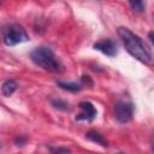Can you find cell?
Wrapping results in <instances>:
<instances>
[{
  "label": "cell",
  "mask_w": 154,
  "mask_h": 154,
  "mask_svg": "<svg viewBox=\"0 0 154 154\" xmlns=\"http://www.w3.org/2000/svg\"><path fill=\"white\" fill-rule=\"evenodd\" d=\"M51 150L54 153H70L71 152L69 148H51Z\"/></svg>",
  "instance_id": "obj_12"
},
{
  "label": "cell",
  "mask_w": 154,
  "mask_h": 154,
  "mask_svg": "<svg viewBox=\"0 0 154 154\" xmlns=\"http://www.w3.org/2000/svg\"><path fill=\"white\" fill-rule=\"evenodd\" d=\"M51 103H52V106H54L55 108L61 109V111H67V109H70V105H69L66 101L61 100V99L51 97Z\"/></svg>",
  "instance_id": "obj_11"
},
{
  "label": "cell",
  "mask_w": 154,
  "mask_h": 154,
  "mask_svg": "<svg viewBox=\"0 0 154 154\" xmlns=\"http://www.w3.org/2000/svg\"><path fill=\"white\" fill-rule=\"evenodd\" d=\"M148 37H149L150 42L153 43V46H154V31H150V32L148 34Z\"/></svg>",
  "instance_id": "obj_14"
},
{
  "label": "cell",
  "mask_w": 154,
  "mask_h": 154,
  "mask_svg": "<svg viewBox=\"0 0 154 154\" xmlns=\"http://www.w3.org/2000/svg\"><path fill=\"white\" fill-rule=\"evenodd\" d=\"M94 49L100 51L107 57H114L117 54V45L113 40H109V38H105L94 43Z\"/></svg>",
  "instance_id": "obj_6"
},
{
  "label": "cell",
  "mask_w": 154,
  "mask_h": 154,
  "mask_svg": "<svg viewBox=\"0 0 154 154\" xmlns=\"http://www.w3.org/2000/svg\"><path fill=\"white\" fill-rule=\"evenodd\" d=\"M17 87H18V84H17V82L14 79H6L2 83V85H1V94H2V96H5V97L11 96L16 91Z\"/></svg>",
  "instance_id": "obj_7"
},
{
  "label": "cell",
  "mask_w": 154,
  "mask_h": 154,
  "mask_svg": "<svg viewBox=\"0 0 154 154\" xmlns=\"http://www.w3.org/2000/svg\"><path fill=\"white\" fill-rule=\"evenodd\" d=\"M79 109L81 112L77 114L76 119L77 120H85V122H93L96 117V109L95 107L93 106L91 102H88V101H84V102H81L79 103Z\"/></svg>",
  "instance_id": "obj_5"
},
{
  "label": "cell",
  "mask_w": 154,
  "mask_h": 154,
  "mask_svg": "<svg viewBox=\"0 0 154 154\" xmlns=\"http://www.w3.org/2000/svg\"><path fill=\"white\" fill-rule=\"evenodd\" d=\"M134 114V106L128 101H119L114 106V118L118 123L125 124L129 123Z\"/></svg>",
  "instance_id": "obj_4"
},
{
  "label": "cell",
  "mask_w": 154,
  "mask_h": 154,
  "mask_svg": "<svg viewBox=\"0 0 154 154\" xmlns=\"http://www.w3.org/2000/svg\"><path fill=\"white\" fill-rule=\"evenodd\" d=\"M58 87H60L61 89L64 90H69V91H79L82 89V85L81 84H77L75 82H57Z\"/></svg>",
  "instance_id": "obj_9"
},
{
  "label": "cell",
  "mask_w": 154,
  "mask_h": 154,
  "mask_svg": "<svg viewBox=\"0 0 154 154\" xmlns=\"http://www.w3.org/2000/svg\"><path fill=\"white\" fill-rule=\"evenodd\" d=\"M117 32L123 42V46L131 57H134L142 64L149 66L154 65V58L140 36H137L135 32H132L129 28L125 26H119L117 29Z\"/></svg>",
  "instance_id": "obj_1"
},
{
  "label": "cell",
  "mask_w": 154,
  "mask_h": 154,
  "mask_svg": "<svg viewBox=\"0 0 154 154\" xmlns=\"http://www.w3.org/2000/svg\"><path fill=\"white\" fill-rule=\"evenodd\" d=\"M87 138L90 140L91 142L96 143V144L102 146V147H107V146H108L106 138H105L100 132H97V131H94V130L88 131V132H87Z\"/></svg>",
  "instance_id": "obj_8"
},
{
  "label": "cell",
  "mask_w": 154,
  "mask_h": 154,
  "mask_svg": "<svg viewBox=\"0 0 154 154\" xmlns=\"http://www.w3.org/2000/svg\"><path fill=\"white\" fill-rule=\"evenodd\" d=\"M31 60L40 66L41 69L53 72V73H60L64 71V65L60 61V59L53 53V51L48 47L40 46L31 51L30 53Z\"/></svg>",
  "instance_id": "obj_2"
},
{
  "label": "cell",
  "mask_w": 154,
  "mask_h": 154,
  "mask_svg": "<svg viewBox=\"0 0 154 154\" xmlns=\"http://www.w3.org/2000/svg\"><path fill=\"white\" fill-rule=\"evenodd\" d=\"M82 81H83V83L84 84H89V85H93V82H91V79L89 78V76H82Z\"/></svg>",
  "instance_id": "obj_13"
},
{
  "label": "cell",
  "mask_w": 154,
  "mask_h": 154,
  "mask_svg": "<svg viewBox=\"0 0 154 154\" xmlns=\"http://www.w3.org/2000/svg\"><path fill=\"white\" fill-rule=\"evenodd\" d=\"M28 40L25 30L18 24H8L2 29V41L6 46H16Z\"/></svg>",
  "instance_id": "obj_3"
},
{
  "label": "cell",
  "mask_w": 154,
  "mask_h": 154,
  "mask_svg": "<svg viewBox=\"0 0 154 154\" xmlns=\"http://www.w3.org/2000/svg\"><path fill=\"white\" fill-rule=\"evenodd\" d=\"M130 7L137 12V13H142L146 11V0H128Z\"/></svg>",
  "instance_id": "obj_10"
}]
</instances>
